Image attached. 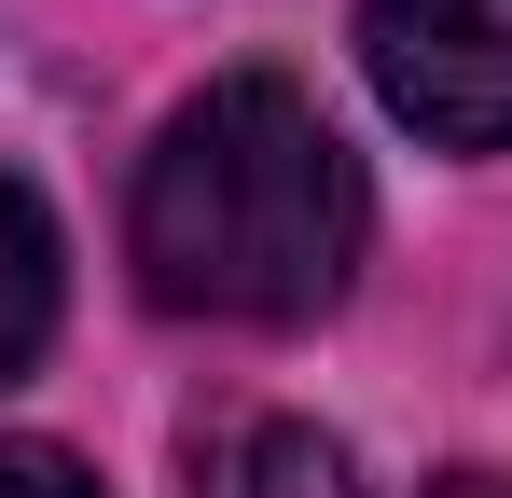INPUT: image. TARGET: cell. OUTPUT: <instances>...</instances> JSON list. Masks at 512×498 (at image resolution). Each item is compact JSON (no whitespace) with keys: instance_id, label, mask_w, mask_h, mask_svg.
Segmentation results:
<instances>
[{"instance_id":"obj_1","label":"cell","mask_w":512,"mask_h":498,"mask_svg":"<svg viewBox=\"0 0 512 498\" xmlns=\"http://www.w3.org/2000/svg\"><path fill=\"white\" fill-rule=\"evenodd\" d=\"M125 249H139V291L167 319L305 332L346 305V277L374 249V194H360V153L333 139V111L291 70H222L153 125Z\"/></svg>"},{"instance_id":"obj_2","label":"cell","mask_w":512,"mask_h":498,"mask_svg":"<svg viewBox=\"0 0 512 498\" xmlns=\"http://www.w3.org/2000/svg\"><path fill=\"white\" fill-rule=\"evenodd\" d=\"M360 70L429 153H512V0H360Z\"/></svg>"},{"instance_id":"obj_3","label":"cell","mask_w":512,"mask_h":498,"mask_svg":"<svg viewBox=\"0 0 512 498\" xmlns=\"http://www.w3.org/2000/svg\"><path fill=\"white\" fill-rule=\"evenodd\" d=\"M194 498H360V457L305 415H222L194 429Z\"/></svg>"},{"instance_id":"obj_4","label":"cell","mask_w":512,"mask_h":498,"mask_svg":"<svg viewBox=\"0 0 512 498\" xmlns=\"http://www.w3.org/2000/svg\"><path fill=\"white\" fill-rule=\"evenodd\" d=\"M56 305H70V249H56V208L0 166V388L56 346Z\"/></svg>"},{"instance_id":"obj_5","label":"cell","mask_w":512,"mask_h":498,"mask_svg":"<svg viewBox=\"0 0 512 498\" xmlns=\"http://www.w3.org/2000/svg\"><path fill=\"white\" fill-rule=\"evenodd\" d=\"M0 498H97L70 443H0Z\"/></svg>"},{"instance_id":"obj_6","label":"cell","mask_w":512,"mask_h":498,"mask_svg":"<svg viewBox=\"0 0 512 498\" xmlns=\"http://www.w3.org/2000/svg\"><path fill=\"white\" fill-rule=\"evenodd\" d=\"M429 498H512V485H499V471H443Z\"/></svg>"}]
</instances>
